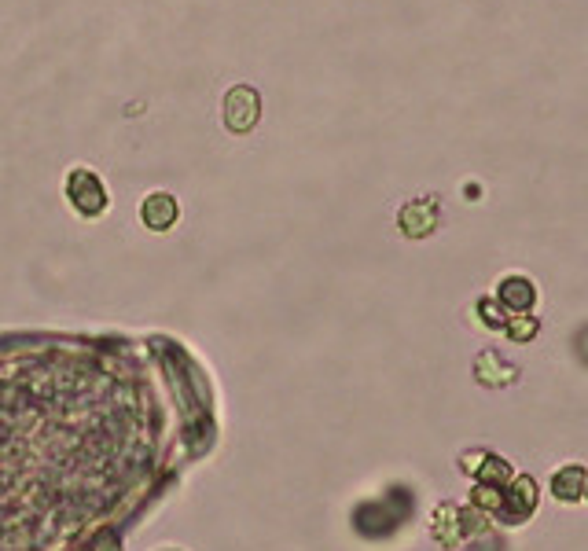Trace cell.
<instances>
[{"label":"cell","mask_w":588,"mask_h":551,"mask_svg":"<svg viewBox=\"0 0 588 551\" xmlns=\"http://www.w3.org/2000/svg\"><path fill=\"white\" fill-rule=\"evenodd\" d=\"M408 511H412V496L405 489H394L386 500H372V504L357 507L353 522H357V529H361L364 537H386V533H394L405 522Z\"/></svg>","instance_id":"6da1fadb"},{"label":"cell","mask_w":588,"mask_h":551,"mask_svg":"<svg viewBox=\"0 0 588 551\" xmlns=\"http://www.w3.org/2000/svg\"><path fill=\"white\" fill-rule=\"evenodd\" d=\"M537 500H541L537 482H533L530 474H519V478H511V482L504 485V504H500V511L493 518L504 522V526H522V522L537 511Z\"/></svg>","instance_id":"7a4b0ae2"},{"label":"cell","mask_w":588,"mask_h":551,"mask_svg":"<svg viewBox=\"0 0 588 551\" xmlns=\"http://www.w3.org/2000/svg\"><path fill=\"white\" fill-rule=\"evenodd\" d=\"M67 199L85 217H100L107 210V188L92 169H70L67 173Z\"/></svg>","instance_id":"3957f363"},{"label":"cell","mask_w":588,"mask_h":551,"mask_svg":"<svg viewBox=\"0 0 588 551\" xmlns=\"http://www.w3.org/2000/svg\"><path fill=\"white\" fill-rule=\"evenodd\" d=\"M261 118V96L250 85H236L225 96V125L232 133H250Z\"/></svg>","instance_id":"277c9868"},{"label":"cell","mask_w":588,"mask_h":551,"mask_svg":"<svg viewBox=\"0 0 588 551\" xmlns=\"http://www.w3.org/2000/svg\"><path fill=\"white\" fill-rule=\"evenodd\" d=\"M441 221V210H438V199H412V203L401 206V214H397V225L405 232L408 239H423L430 236Z\"/></svg>","instance_id":"5b68a950"},{"label":"cell","mask_w":588,"mask_h":551,"mask_svg":"<svg viewBox=\"0 0 588 551\" xmlns=\"http://www.w3.org/2000/svg\"><path fill=\"white\" fill-rule=\"evenodd\" d=\"M475 379L482 386H493V390H500V386H511L515 379H519V368H515V364H508V360L500 357L497 349H486V353H478V360H475Z\"/></svg>","instance_id":"8992f818"},{"label":"cell","mask_w":588,"mask_h":551,"mask_svg":"<svg viewBox=\"0 0 588 551\" xmlns=\"http://www.w3.org/2000/svg\"><path fill=\"white\" fill-rule=\"evenodd\" d=\"M497 302L504 305L508 313H530L533 302H537V287H533L526 276H508V280H500Z\"/></svg>","instance_id":"52a82bcc"},{"label":"cell","mask_w":588,"mask_h":551,"mask_svg":"<svg viewBox=\"0 0 588 551\" xmlns=\"http://www.w3.org/2000/svg\"><path fill=\"white\" fill-rule=\"evenodd\" d=\"M140 217H144V225L151 228V232H166V228H173V221H177V199L166 192L147 195Z\"/></svg>","instance_id":"ba28073f"},{"label":"cell","mask_w":588,"mask_h":551,"mask_svg":"<svg viewBox=\"0 0 588 551\" xmlns=\"http://www.w3.org/2000/svg\"><path fill=\"white\" fill-rule=\"evenodd\" d=\"M430 529H434V540H438L441 548H449V551L460 548V540H464V533H460V507L441 504L438 511H434Z\"/></svg>","instance_id":"9c48e42d"},{"label":"cell","mask_w":588,"mask_h":551,"mask_svg":"<svg viewBox=\"0 0 588 551\" xmlns=\"http://www.w3.org/2000/svg\"><path fill=\"white\" fill-rule=\"evenodd\" d=\"M585 478H588V471L581 467V463H570V467H563V471H555L552 496L555 500H563V504H577L581 493H585Z\"/></svg>","instance_id":"30bf717a"},{"label":"cell","mask_w":588,"mask_h":551,"mask_svg":"<svg viewBox=\"0 0 588 551\" xmlns=\"http://www.w3.org/2000/svg\"><path fill=\"white\" fill-rule=\"evenodd\" d=\"M478 485H497V489H504V485L515 478L511 474V463L504 460V456H493V452H486V460H482V467H478Z\"/></svg>","instance_id":"8fae6325"},{"label":"cell","mask_w":588,"mask_h":551,"mask_svg":"<svg viewBox=\"0 0 588 551\" xmlns=\"http://www.w3.org/2000/svg\"><path fill=\"white\" fill-rule=\"evenodd\" d=\"M537 331H541V324H537V316H530V313H515V316H508V324H504V335H508L511 342H530V338H537Z\"/></svg>","instance_id":"7c38bea8"},{"label":"cell","mask_w":588,"mask_h":551,"mask_svg":"<svg viewBox=\"0 0 588 551\" xmlns=\"http://www.w3.org/2000/svg\"><path fill=\"white\" fill-rule=\"evenodd\" d=\"M460 533H464V537H486L489 533L486 511H478V507H460Z\"/></svg>","instance_id":"4fadbf2b"},{"label":"cell","mask_w":588,"mask_h":551,"mask_svg":"<svg viewBox=\"0 0 588 551\" xmlns=\"http://www.w3.org/2000/svg\"><path fill=\"white\" fill-rule=\"evenodd\" d=\"M471 504H475L478 511H486V515H497L500 504H504V489H497V485H475Z\"/></svg>","instance_id":"5bb4252c"},{"label":"cell","mask_w":588,"mask_h":551,"mask_svg":"<svg viewBox=\"0 0 588 551\" xmlns=\"http://www.w3.org/2000/svg\"><path fill=\"white\" fill-rule=\"evenodd\" d=\"M478 316H482V324L493 327V331H504V324H508L504 305H500L497 298H482V302H478Z\"/></svg>","instance_id":"9a60e30c"},{"label":"cell","mask_w":588,"mask_h":551,"mask_svg":"<svg viewBox=\"0 0 588 551\" xmlns=\"http://www.w3.org/2000/svg\"><path fill=\"white\" fill-rule=\"evenodd\" d=\"M482 460H486V452H464L460 456V467H464V474H478V467H482Z\"/></svg>","instance_id":"2e32d148"},{"label":"cell","mask_w":588,"mask_h":551,"mask_svg":"<svg viewBox=\"0 0 588 551\" xmlns=\"http://www.w3.org/2000/svg\"><path fill=\"white\" fill-rule=\"evenodd\" d=\"M92 551H122V544H118V537H114V533H100V537H96V544H92Z\"/></svg>","instance_id":"e0dca14e"},{"label":"cell","mask_w":588,"mask_h":551,"mask_svg":"<svg viewBox=\"0 0 588 551\" xmlns=\"http://www.w3.org/2000/svg\"><path fill=\"white\" fill-rule=\"evenodd\" d=\"M464 195H467V199H478V195H482V188H478V184H467Z\"/></svg>","instance_id":"ac0fdd59"},{"label":"cell","mask_w":588,"mask_h":551,"mask_svg":"<svg viewBox=\"0 0 588 551\" xmlns=\"http://www.w3.org/2000/svg\"><path fill=\"white\" fill-rule=\"evenodd\" d=\"M581 500H588V478H585V493H581Z\"/></svg>","instance_id":"d6986e66"}]
</instances>
